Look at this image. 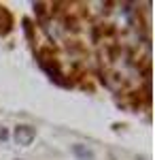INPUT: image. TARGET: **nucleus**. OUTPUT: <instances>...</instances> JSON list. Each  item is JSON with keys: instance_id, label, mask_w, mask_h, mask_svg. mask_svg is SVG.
Returning <instances> with one entry per match:
<instances>
[{"instance_id": "nucleus-1", "label": "nucleus", "mask_w": 155, "mask_h": 160, "mask_svg": "<svg viewBox=\"0 0 155 160\" xmlns=\"http://www.w3.org/2000/svg\"><path fill=\"white\" fill-rule=\"evenodd\" d=\"M13 137H15V141H17L19 145L26 148V145H30V143L36 139V130L32 128V126H17Z\"/></svg>"}, {"instance_id": "nucleus-2", "label": "nucleus", "mask_w": 155, "mask_h": 160, "mask_svg": "<svg viewBox=\"0 0 155 160\" xmlns=\"http://www.w3.org/2000/svg\"><path fill=\"white\" fill-rule=\"evenodd\" d=\"M72 154L79 160H94V152L87 145H72Z\"/></svg>"}, {"instance_id": "nucleus-3", "label": "nucleus", "mask_w": 155, "mask_h": 160, "mask_svg": "<svg viewBox=\"0 0 155 160\" xmlns=\"http://www.w3.org/2000/svg\"><path fill=\"white\" fill-rule=\"evenodd\" d=\"M7 137H9V135H7V130H4V128H0V139H2V141H4V139H7Z\"/></svg>"}]
</instances>
